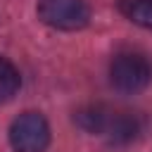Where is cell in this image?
Segmentation results:
<instances>
[{
  "label": "cell",
  "instance_id": "3",
  "mask_svg": "<svg viewBox=\"0 0 152 152\" xmlns=\"http://www.w3.org/2000/svg\"><path fill=\"white\" fill-rule=\"evenodd\" d=\"M50 138V124L40 112H24L10 126V145L14 152H45Z\"/></svg>",
  "mask_w": 152,
  "mask_h": 152
},
{
  "label": "cell",
  "instance_id": "2",
  "mask_svg": "<svg viewBox=\"0 0 152 152\" xmlns=\"http://www.w3.org/2000/svg\"><path fill=\"white\" fill-rule=\"evenodd\" d=\"M38 19L57 31H78L90 21V7L86 0H38Z\"/></svg>",
  "mask_w": 152,
  "mask_h": 152
},
{
  "label": "cell",
  "instance_id": "7",
  "mask_svg": "<svg viewBox=\"0 0 152 152\" xmlns=\"http://www.w3.org/2000/svg\"><path fill=\"white\" fill-rule=\"evenodd\" d=\"M19 86H21V76H19L17 66L10 59L0 57V104L10 102L19 93Z\"/></svg>",
  "mask_w": 152,
  "mask_h": 152
},
{
  "label": "cell",
  "instance_id": "1",
  "mask_svg": "<svg viewBox=\"0 0 152 152\" xmlns=\"http://www.w3.org/2000/svg\"><path fill=\"white\" fill-rule=\"evenodd\" d=\"M109 83L124 95H135L152 83V62L140 52H119L109 64Z\"/></svg>",
  "mask_w": 152,
  "mask_h": 152
},
{
  "label": "cell",
  "instance_id": "4",
  "mask_svg": "<svg viewBox=\"0 0 152 152\" xmlns=\"http://www.w3.org/2000/svg\"><path fill=\"white\" fill-rule=\"evenodd\" d=\"M142 131V119L133 112H116L112 109L109 124L104 128V138L112 145H128L133 142Z\"/></svg>",
  "mask_w": 152,
  "mask_h": 152
},
{
  "label": "cell",
  "instance_id": "5",
  "mask_svg": "<svg viewBox=\"0 0 152 152\" xmlns=\"http://www.w3.org/2000/svg\"><path fill=\"white\" fill-rule=\"evenodd\" d=\"M109 116H112V109L109 107H104V104H88V107H81L74 114V121L86 133L104 135V128L109 124Z\"/></svg>",
  "mask_w": 152,
  "mask_h": 152
},
{
  "label": "cell",
  "instance_id": "6",
  "mask_svg": "<svg viewBox=\"0 0 152 152\" xmlns=\"http://www.w3.org/2000/svg\"><path fill=\"white\" fill-rule=\"evenodd\" d=\"M119 12L135 26L152 31V0H121Z\"/></svg>",
  "mask_w": 152,
  "mask_h": 152
}]
</instances>
